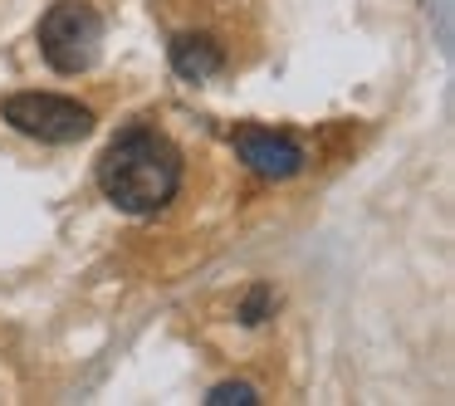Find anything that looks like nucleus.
<instances>
[{"instance_id":"1","label":"nucleus","mask_w":455,"mask_h":406,"mask_svg":"<svg viewBox=\"0 0 455 406\" xmlns=\"http://www.w3.org/2000/svg\"><path fill=\"white\" fill-rule=\"evenodd\" d=\"M99 191L123 216H157L181 191V152L157 128H128L103 147Z\"/></svg>"},{"instance_id":"2","label":"nucleus","mask_w":455,"mask_h":406,"mask_svg":"<svg viewBox=\"0 0 455 406\" xmlns=\"http://www.w3.org/2000/svg\"><path fill=\"white\" fill-rule=\"evenodd\" d=\"M35 40L54 74H89L103 54V15L84 0H60L40 15Z\"/></svg>"},{"instance_id":"3","label":"nucleus","mask_w":455,"mask_h":406,"mask_svg":"<svg viewBox=\"0 0 455 406\" xmlns=\"http://www.w3.org/2000/svg\"><path fill=\"white\" fill-rule=\"evenodd\" d=\"M0 118L11 123L15 132L35 142H50V147H69V142H84L93 132V108L64 99V93H40V89H25V93H11L0 103Z\"/></svg>"},{"instance_id":"4","label":"nucleus","mask_w":455,"mask_h":406,"mask_svg":"<svg viewBox=\"0 0 455 406\" xmlns=\"http://www.w3.org/2000/svg\"><path fill=\"white\" fill-rule=\"evenodd\" d=\"M235 152L255 177H269V181H284V177H299L304 171V147L284 132H269V128H240L235 132Z\"/></svg>"},{"instance_id":"5","label":"nucleus","mask_w":455,"mask_h":406,"mask_svg":"<svg viewBox=\"0 0 455 406\" xmlns=\"http://www.w3.org/2000/svg\"><path fill=\"white\" fill-rule=\"evenodd\" d=\"M167 54H172V69H177L181 79H191V84H201V79H211V74L226 69V44H220L216 35H206V30L172 35Z\"/></svg>"},{"instance_id":"6","label":"nucleus","mask_w":455,"mask_h":406,"mask_svg":"<svg viewBox=\"0 0 455 406\" xmlns=\"http://www.w3.org/2000/svg\"><path fill=\"white\" fill-rule=\"evenodd\" d=\"M269 308H275V289H269V284H255V289L245 294V304H240V323H245V328L265 323Z\"/></svg>"},{"instance_id":"7","label":"nucleus","mask_w":455,"mask_h":406,"mask_svg":"<svg viewBox=\"0 0 455 406\" xmlns=\"http://www.w3.org/2000/svg\"><path fill=\"white\" fill-rule=\"evenodd\" d=\"M206 402H211V406H230V402H235V406H255L259 392H255L250 382H220V386H211Z\"/></svg>"}]
</instances>
